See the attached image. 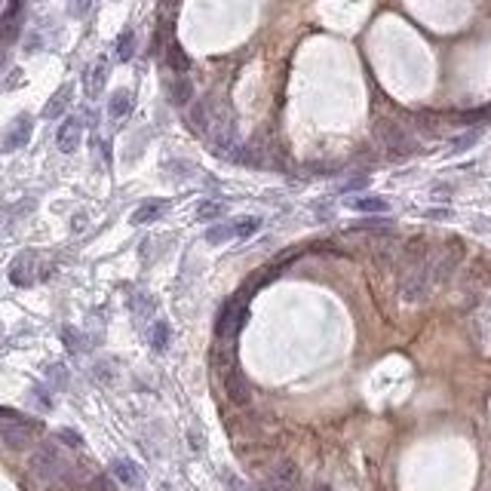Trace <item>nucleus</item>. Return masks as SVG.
Returning <instances> with one entry per match:
<instances>
[{"instance_id":"obj_1","label":"nucleus","mask_w":491,"mask_h":491,"mask_svg":"<svg viewBox=\"0 0 491 491\" xmlns=\"http://www.w3.org/2000/svg\"><path fill=\"white\" fill-rule=\"evenodd\" d=\"M31 473L37 476L40 482L59 485V482L71 479V464L62 458V452L55 445H40L31 458Z\"/></svg>"},{"instance_id":"obj_2","label":"nucleus","mask_w":491,"mask_h":491,"mask_svg":"<svg viewBox=\"0 0 491 491\" xmlns=\"http://www.w3.org/2000/svg\"><path fill=\"white\" fill-rule=\"evenodd\" d=\"M375 135H378V141L393 157H409V154H415V148H418L415 139L409 135V130H405L402 123H396V120H378V123H375Z\"/></svg>"},{"instance_id":"obj_3","label":"nucleus","mask_w":491,"mask_h":491,"mask_svg":"<svg viewBox=\"0 0 491 491\" xmlns=\"http://www.w3.org/2000/svg\"><path fill=\"white\" fill-rule=\"evenodd\" d=\"M0 418H3V424H0V433H3L6 448H25L28 439H31V433L37 430V424H34V421H28V418H19L16 411H10V409L0 411Z\"/></svg>"},{"instance_id":"obj_4","label":"nucleus","mask_w":491,"mask_h":491,"mask_svg":"<svg viewBox=\"0 0 491 491\" xmlns=\"http://www.w3.org/2000/svg\"><path fill=\"white\" fill-rule=\"evenodd\" d=\"M37 258H40V252H34V249H25V252L16 255V261L10 265V280H12V286L25 289V286H34V283L40 280V274H37Z\"/></svg>"},{"instance_id":"obj_5","label":"nucleus","mask_w":491,"mask_h":491,"mask_svg":"<svg viewBox=\"0 0 491 491\" xmlns=\"http://www.w3.org/2000/svg\"><path fill=\"white\" fill-rule=\"evenodd\" d=\"M246 316H249V310L243 307V304L231 301L222 310V316H218V338H222V341H233V338L240 335V329L246 325Z\"/></svg>"},{"instance_id":"obj_6","label":"nucleus","mask_w":491,"mask_h":491,"mask_svg":"<svg viewBox=\"0 0 491 491\" xmlns=\"http://www.w3.org/2000/svg\"><path fill=\"white\" fill-rule=\"evenodd\" d=\"M31 132H34V120L28 117V114L16 117L3 132V145H0L3 154H12V151H19V148H25L28 141H31Z\"/></svg>"},{"instance_id":"obj_7","label":"nucleus","mask_w":491,"mask_h":491,"mask_svg":"<svg viewBox=\"0 0 491 491\" xmlns=\"http://www.w3.org/2000/svg\"><path fill=\"white\" fill-rule=\"evenodd\" d=\"M295 485H298V467L292 461H280L267 473V482H265L267 491H295Z\"/></svg>"},{"instance_id":"obj_8","label":"nucleus","mask_w":491,"mask_h":491,"mask_svg":"<svg viewBox=\"0 0 491 491\" xmlns=\"http://www.w3.org/2000/svg\"><path fill=\"white\" fill-rule=\"evenodd\" d=\"M80 141H83V123H80V117H71L62 123V130L59 135H55V145H59V151L62 154H74L77 148H80Z\"/></svg>"},{"instance_id":"obj_9","label":"nucleus","mask_w":491,"mask_h":491,"mask_svg":"<svg viewBox=\"0 0 491 491\" xmlns=\"http://www.w3.org/2000/svg\"><path fill=\"white\" fill-rule=\"evenodd\" d=\"M108 74H111V65H108L105 55L89 65V71H87V96L89 98H98V92L105 89V83H108Z\"/></svg>"},{"instance_id":"obj_10","label":"nucleus","mask_w":491,"mask_h":491,"mask_svg":"<svg viewBox=\"0 0 491 491\" xmlns=\"http://www.w3.org/2000/svg\"><path fill=\"white\" fill-rule=\"evenodd\" d=\"M71 98H74V87L71 83H65V87H59L53 92V98L44 105V117L46 120H59L62 114H65L71 108Z\"/></svg>"},{"instance_id":"obj_11","label":"nucleus","mask_w":491,"mask_h":491,"mask_svg":"<svg viewBox=\"0 0 491 491\" xmlns=\"http://www.w3.org/2000/svg\"><path fill=\"white\" fill-rule=\"evenodd\" d=\"M111 476L117 482H123V485H130V488H139L141 485V470L132 464L130 458H117L111 464Z\"/></svg>"},{"instance_id":"obj_12","label":"nucleus","mask_w":491,"mask_h":491,"mask_svg":"<svg viewBox=\"0 0 491 491\" xmlns=\"http://www.w3.org/2000/svg\"><path fill=\"white\" fill-rule=\"evenodd\" d=\"M169 209V200H148L132 212V224H151L157 218H163Z\"/></svg>"},{"instance_id":"obj_13","label":"nucleus","mask_w":491,"mask_h":491,"mask_svg":"<svg viewBox=\"0 0 491 491\" xmlns=\"http://www.w3.org/2000/svg\"><path fill=\"white\" fill-rule=\"evenodd\" d=\"M135 108V98H132V92L130 89H117L111 96V102H108V114L114 120H123V117H130Z\"/></svg>"},{"instance_id":"obj_14","label":"nucleus","mask_w":491,"mask_h":491,"mask_svg":"<svg viewBox=\"0 0 491 491\" xmlns=\"http://www.w3.org/2000/svg\"><path fill=\"white\" fill-rule=\"evenodd\" d=\"M224 212H227L224 203H218V200H200V203H197V209H194V215H197V222H218Z\"/></svg>"},{"instance_id":"obj_15","label":"nucleus","mask_w":491,"mask_h":491,"mask_svg":"<svg viewBox=\"0 0 491 491\" xmlns=\"http://www.w3.org/2000/svg\"><path fill=\"white\" fill-rule=\"evenodd\" d=\"M224 387H227V393H231V400H233V402H246V400H249V384H246V378L237 372V368H233V372L227 375Z\"/></svg>"},{"instance_id":"obj_16","label":"nucleus","mask_w":491,"mask_h":491,"mask_svg":"<svg viewBox=\"0 0 491 491\" xmlns=\"http://www.w3.org/2000/svg\"><path fill=\"white\" fill-rule=\"evenodd\" d=\"M190 98H194V87H190L188 77H179V80L172 83V89H169V102H172L175 108H184Z\"/></svg>"},{"instance_id":"obj_17","label":"nucleus","mask_w":491,"mask_h":491,"mask_svg":"<svg viewBox=\"0 0 491 491\" xmlns=\"http://www.w3.org/2000/svg\"><path fill=\"white\" fill-rule=\"evenodd\" d=\"M347 206L357 212H387V200L384 197H350Z\"/></svg>"},{"instance_id":"obj_18","label":"nucleus","mask_w":491,"mask_h":491,"mask_svg":"<svg viewBox=\"0 0 491 491\" xmlns=\"http://www.w3.org/2000/svg\"><path fill=\"white\" fill-rule=\"evenodd\" d=\"M166 62H169V68H172L175 74H181V77H184V71L190 68V59L184 55V49H181L179 44H175V40L166 46Z\"/></svg>"},{"instance_id":"obj_19","label":"nucleus","mask_w":491,"mask_h":491,"mask_svg":"<svg viewBox=\"0 0 491 491\" xmlns=\"http://www.w3.org/2000/svg\"><path fill=\"white\" fill-rule=\"evenodd\" d=\"M206 240H209L212 246L231 243V240H237V224H233V222H227V224H215V227H209V233H206Z\"/></svg>"},{"instance_id":"obj_20","label":"nucleus","mask_w":491,"mask_h":491,"mask_svg":"<svg viewBox=\"0 0 491 491\" xmlns=\"http://www.w3.org/2000/svg\"><path fill=\"white\" fill-rule=\"evenodd\" d=\"M148 341H151L154 350H160V353H163V350L169 347V325L163 323V319H157L151 329H148Z\"/></svg>"},{"instance_id":"obj_21","label":"nucleus","mask_w":491,"mask_h":491,"mask_svg":"<svg viewBox=\"0 0 491 491\" xmlns=\"http://www.w3.org/2000/svg\"><path fill=\"white\" fill-rule=\"evenodd\" d=\"M132 53H135V31H132V28H123V31H120V37H117V59L120 62H130Z\"/></svg>"},{"instance_id":"obj_22","label":"nucleus","mask_w":491,"mask_h":491,"mask_svg":"<svg viewBox=\"0 0 491 491\" xmlns=\"http://www.w3.org/2000/svg\"><path fill=\"white\" fill-rule=\"evenodd\" d=\"M233 224H237V240H246L261 227V218H237Z\"/></svg>"},{"instance_id":"obj_23","label":"nucleus","mask_w":491,"mask_h":491,"mask_svg":"<svg viewBox=\"0 0 491 491\" xmlns=\"http://www.w3.org/2000/svg\"><path fill=\"white\" fill-rule=\"evenodd\" d=\"M89 6H92V0H68V10H71V16H74V19L87 16Z\"/></svg>"},{"instance_id":"obj_24","label":"nucleus","mask_w":491,"mask_h":491,"mask_svg":"<svg viewBox=\"0 0 491 491\" xmlns=\"http://www.w3.org/2000/svg\"><path fill=\"white\" fill-rule=\"evenodd\" d=\"M59 439H62V443H68V445H77V448L83 445V439L77 436L74 430H59Z\"/></svg>"},{"instance_id":"obj_25","label":"nucleus","mask_w":491,"mask_h":491,"mask_svg":"<svg viewBox=\"0 0 491 491\" xmlns=\"http://www.w3.org/2000/svg\"><path fill=\"white\" fill-rule=\"evenodd\" d=\"M473 141H476V132H467V135H461V139H458V141H454V145H452V151H464V148H470V145H473Z\"/></svg>"},{"instance_id":"obj_26","label":"nucleus","mask_w":491,"mask_h":491,"mask_svg":"<svg viewBox=\"0 0 491 491\" xmlns=\"http://www.w3.org/2000/svg\"><path fill=\"white\" fill-rule=\"evenodd\" d=\"M49 375H53V381H55V387H65V368H62V366H53V368H49Z\"/></svg>"},{"instance_id":"obj_27","label":"nucleus","mask_w":491,"mask_h":491,"mask_svg":"<svg viewBox=\"0 0 491 491\" xmlns=\"http://www.w3.org/2000/svg\"><path fill=\"white\" fill-rule=\"evenodd\" d=\"M65 344L71 347V350H80V338H77L74 329H65Z\"/></svg>"},{"instance_id":"obj_28","label":"nucleus","mask_w":491,"mask_h":491,"mask_svg":"<svg viewBox=\"0 0 491 491\" xmlns=\"http://www.w3.org/2000/svg\"><path fill=\"white\" fill-rule=\"evenodd\" d=\"M190 445H194V448H203V433H200V430H190Z\"/></svg>"},{"instance_id":"obj_29","label":"nucleus","mask_w":491,"mask_h":491,"mask_svg":"<svg viewBox=\"0 0 491 491\" xmlns=\"http://www.w3.org/2000/svg\"><path fill=\"white\" fill-rule=\"evenodd\" d=\"M313 491H329V488H325V485H316V488H313Z\"/></svg>"}]
</instances>
